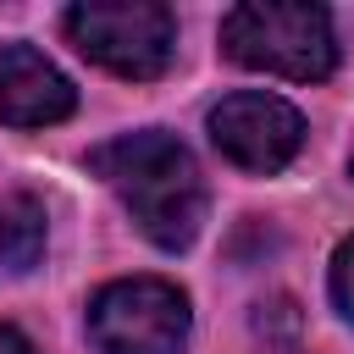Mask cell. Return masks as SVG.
<instances>
[{"label": "cell", "mask_w": 354, "mask_h": 354, "mask_svg": "<svg viewBox=\"0 0 354 354\" xmlns=\"http://www.w3.org/2000/svg\"><path fill=\"white\" fill-rule=\"evenodd\" d=\"M77 55L94 66L149 83L177 61V17L160 0H83L61 17Z\"/></svg>", "instance_id": "3"}, {"label": "cell", "mask_w": 354, "mask_h": 354, "mask_svg": "<svg viewBox=\"0 0 354 354\" xmlns=\"http://www.w3.org/2000/svg\"><path fill=\"white\" fill-rule=\"evenodd\" d=\"M88 171L111 183V194L127 205V216L138 221V232L177 254L199 238L205 227V177L194 149L166 133V127H138L122 133L100 149H88Z\"/></svg>", "instance_id": "1"}, {"label": "cell", "mask_w": 354, "mask_h": 354, "mask_svg": "<svg viewBox=\"0 0 354 354\" xmlns=\"http://www.w3.org/2000/svg\"><path fill=\"white\" fill-rule=\"evenodd\" d=\"M210 144L243 171H282L304 149V116L282 94L238 88L210 105Z\"/></svg>", "instance_id": "5"}, {"label": "cell", "mask_w": 354, "mask_h": 354, "mask_svg": "<svg viewBox=\"0 0 354 354\" xmlns=\"http://www.w3.org/2000/svg\"><path fill=\"white\" fill-rule=\"evenodd\" d=\"M221 55L249 72L321 83L337 66L332 11L310 0H243L221 17Z\"/></svg>", "instance_id": "2"}, {"label": "cell", "mask_w": 354, "mask_h": 354, "mask_svg": "<svg viewBox=\"0 0 354 354\" xmlns=\"http://www.w3.org/2000/svg\"><path fill=\"white\" fill-rule=\"evenodd\" d=\"M188 321V293L166 277H122L88 299L94 354H183Z\"/></svg>", "instance_id": "4"}, {"label": "cell", "mask_w": 354, "mask_h": 354, "mask_svg": "<svg viewBox=\"0 0 354 354\" xmlns=\"http://www.w3.org/2000/svg\"><path fill=\"white\" fill-rule=\"evenodd\" d=\"M50 216L33 194H6L0 199V277H28L44 260Z\"/></svg>", "instance_id": "7"}, {"label": "cell", "mask_w": 354, "mask_h": 354, "mask_svg": "<svg viewBox=\"0 0 354 354\" xmlns=\"http://www.w3.org/2000/svg\"><path fill=\"white\" fill-rule=\"evenodd\" d=\"M348 177H354V149H348Z\"/></svg>", "instance_id": "10"}, {"label": "cell", "mask_w": 354, "mask_h": 354, "mask_svg": "<svg viewBox=\"0 0 354 354\" xmlns=\"http://www.w3.org/2000/svg\"><path fill=\"white\" fill-rule=\"evenodd\" d=\"M326 288H332V304H337V315H343V321H354V232L337 243V254H332V271H326Z\"/></svg>", "instance_id": "8"}, {"label": "cell", "mask_w": 354, "mask_h": 354, "mask_svg": "<svg viewBox=\"0 0 354 354\" xmlns=\"http://www.w3.org/2000/svg\"><path fill=\"white\" fill-rule=\"evenodd\" d=\"M0 354H33V343H28L17 326H0Z\"/></svg>", "instance_id": "9"}, {"label": "cell", "mask_w": 354, "mask_h": 354, "mask_svg": "<svg viewBox=\"0 0 354 354\" xmlns=\"http://www.w3.org/2000/svg\"><path fill=\"white\" fill-rule=\"evenodd\" d=\"M77 111L72 77L33 44H0V122L6 127H55Z\"/></svg>", "instance_id": "6"}]
</instances>
